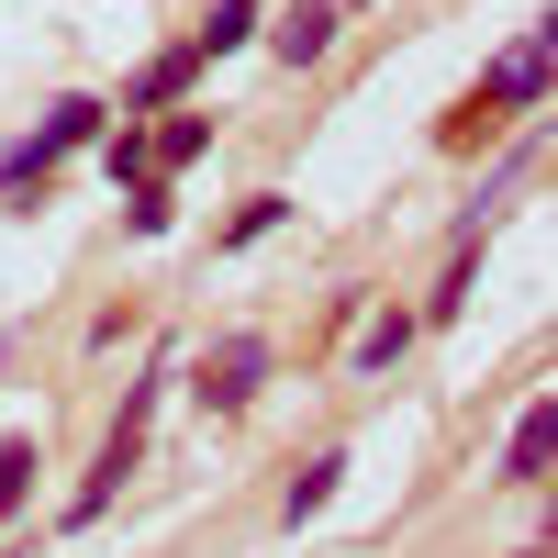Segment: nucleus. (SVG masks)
Masks as SVG:
<instances>
[{
	"mask_svg": "<svg viewBox=\"0 0 558 558\" xmlns=\"http://www.w3.org/2000/svg\"><path fill=\"white\" fill-rule=\"evenodd\" d=\"M547 45H558V34H547V23H525V34L502 45V57H492L481 78H470V101H458V123H447V134H470V123H525V112H547Z\"/></svg>",
	"mask_w": 558,
	"mask_h": 558,
	"instance_id": "obj_1",
	"label": "nucleus"
},
{
	"mask_svg": "<svg viewBox=\"0 0 558 558\" xmlns=\"http://www.w3.org/2000/svg\"><path fill=\"white\" fill-rule=\"evenodd\" d=\"M268 368H279V347L257 336V324H235V336H213L202 357H179V380H191L202 413H246V402L268 391Z\"/></svg>",
	"mask_w": 558,
	"mask_h": 558,
	"instance_id": "obj_2",
	"label": "nucleus"
},
{
	"mask_svg": "<svg viewBox=\"0 0 558 558\" xmlns=\"http://www.w3.org/2000/svg\"><path fill=\"white\" fill-rule=\"evenodd\" d=\"M202 78H213V68L191 57V45H157V57L123 78V101H112V112H123V123H157V112H179V101H191Z\"/></svg>",
	"mask_w": 558,
	"mask_h": 558,
	"instance_id": "obj_3",
	"label": "nucleus"
},
{
	"mask_svg": "<svg viewBox=\"0 0 558 558\" xmlns=\"http://www.w3.org/2000/svg\"><path fill=\"white\" fill-rule=\"evenodd\" d=\"M336 34H347V12H336V0H291V12H279V23H257V45H268V57L291 68V78L336 57Z\"/></svg>",
	"mask_w": 558,
	"mask_h": 558,
	"instance_id": "obj_4",
	"label": "nucleus"
},
{
	"mask_svg": "<svg viewBox=\"0 0 558 558\" xmlns=\"http://www.w3.org/2000/svg\"><path fill=\"white\" fill-rule=\"evenodd\" d=\"M134 470H146V436H123V425H112V436H101V458H89V481L68 492V536L101 525V514H112V492H123Z\"/></svg>",
	"mask_w": 558,
	"mask_h": 558,
	"instance_id": "obj_5",
	"label": "nucleus"
},
{
	"mask_svg": "<svg viewBox=\"0 0 558 558\" xmlns=\"http://www.w3.org/2000/svg\"><path fill=\"white\" fill-rule=\"evenodd\" d=\"M101 134H112V101H101V89H57V101H45V123H34V146L68 168V157L101 146Z\"/></svg>",
	"mask_w": 558,
	"mask_h": 558,
	"instance_id": "obj_6",
	"label": "nucleus"
},
{
	"mask_svg": "<svg viewBox=\"0 0 558 558\" xmlns=\"http://www.w3.org/2000/svg\"><path fill=\"white\" fill-rule=\"evenodd\" d=\"M547 458H558V402H525L514 436H502V481H514V492H547Z\"/></svg>",
	"mask_w": 558,
	"mask_h": 558,
	"instance_id": "obj_7",
	"label": "nucleus"
},
{
	"mask_svg": "<svg viewBox=\"0 0 558 558\" xmlns=\"http://www.w3.org/2000/svg\"><path fill=\"white\" fill-rule=\"evenodd\" d=\"M336 492H347V447H313L302 470L279 481V525L302 536V525H313V514H324V502H336Z\"/></svg>",
	"mask_w": 558,
	"mask_h": 558,
	"instance_id": "obj_8",
	"label": "nucleus"
},
{
	"mask_svg": "<svg viewBox=\"0 0 558 558\" xmlns=\"http://www.w3.org/2000/svg\"><path fill=\"white\" fill-rule=\"evenodd\" d=\"M257 23H268V0H213V12L179 34V45H191L202 68H223V57H246V45H257Z\"/></svg>",
	"mask_w": 558,
	"mask_h": 558,
	"instance_id": "obj_9",
	"label": "nucleus"
},
{
	"mask_svg": "<svg viewBox=\"0 0 558 558\" xmlns=\"http://www.w3.org/2000/svg\"><path fill=\"white\" fill-rule=\"evenodd\" d=\"M413 336H425V324H413L402 302H391V313H368V324H357V347H347V368H357V380H380V368L413 357Z\"/></svg>",
	"mask_w": 558,
	"mask_h": 558,
	"instance_id": "obj_10",
	"label": "nucleus"
},
{
	"mask_svg": "<svg viewBox=\"0 0 558 558\" xmlns=\"http://www.w3.org/2000/svg\"><path fill=\"white\" fill-rule=\"evenodd\" d=\"M45 191H57V157H45L34 134H12V146H0V202L23 213V202H45Z\"/></svg>",
	"mask_w": 558,
	"mask_h": 558,
	"instance_id": "obj_11",
	"label": "nucleus"
},
{
	"mask_svg": "<svg viewBox=\"0 0 558 558\" xmlns=\"http://www.w3.org/2000/svg\"><path fill=\"white\" fill-rule=\"evenodd\" d=\"M470 291H481V246H447V279L425 291V313H413V324H458V313H470Z\"/></svg>",
	"mask_w": 558,
	"mask_h": 558,
	"instance_id": "obj_12",
	"label": "nucleus"
},
{
	"mask_svg": "<svg viewBox=\"0 0 558 558\" xmlns=\"http://www.w3.org/2000/svg\"><path fill=\"white\" fill-rule=\"evenodd\" d=\"M168 223H179V179H134V191H123V235H168Z\"/></svg>",
	"mask_w": 558,
	"mask_h": 558,
	"instance_id": "obj_13",
	"label": "nucleus"
},
{
	"mask_svg": "<svg viewBox=\"0 0 558 558\" xmlns=\"http://www.w3.org/2000/svg\"><path fill=\"white\" fill-rule=\"evenodd\" d=\"M89 157H101V179H112V191H134V179H157V157H146V123H112V134H101Z\"/></svg>",
	"mask_w": 558,
	"mask_h": 558,
	"instance_id": "obj_14",
	"label": "nucleus"
},
{
	"mask_svg": "<svg viewBox=\"0 0 558 558\" xmlns=\"http://www.w3.org/2000/svg\"><path fill=\"white\" fill-rule=\"evenodd\" d=\"M168 380H179V347H157V357H146V380L123 391V413H112V425H123V436H146V425H157V402H168Z\"/></svg>",
	"mask_w": 558,
	"mask_h": 558,
	"instance_id": "obj_15",
	"label": "nucleus"
},
{
	"mask_svg": "<svg viewBox=\"0 0 558 558\" xmlns=\"http://www.w3.org/2000/svg\"><path fill=\"white\" fill-rule=\"evenodd\" d=\"M279 223H291V191H246V202H235V223H223V246H268Z\"/></svg>",
	"mask_w": 558,
	"mask_h": 558,
	"instance_id": "obj_16",
	"label": "nucleus"
},
{
	"mask_svg": "<svg viewBox=\"0 0 558 558\" xmlns=\"http://www.w3.org/2000/svg\"><path fill=\"white\" fill-rule=\"evenodd\" d=\"M23 492H34V436H0V525L23 514Z\"/></svg>",
	"mask_w": 558,
	"mask_h": 558,
	"instance_id": "obj_17",
	"label": "nucleus"
},
{
	"mask_svg": "<svg viewBox=\"0 0 558 558\" xmlns=\"http://www.w3.org/2000/svg\"><path fill=\"white\" fill-rule=\"evenodd\" d=\"M336 12H368V0H336Z\"/></svg>",
	"mask_w": 558,
	"mask_h": 558,
	"instance_id": "obj_18",
	"label": "nucleus"
},
{
	"mask_svg": "<svg viewBox=\"0 0 558 558\" xmlns=\"http://www.w3.org/2000/svg\"><path fill=\"white\" fill-rule=\"evenodd\" d=\"M525 558H547V547H525Z\"/></svg>",
	"mask_w": 558,
	"mask_h": 558,
	"instance_id": "obj_19",
	"label": "nucleus"
}]
</instances>
